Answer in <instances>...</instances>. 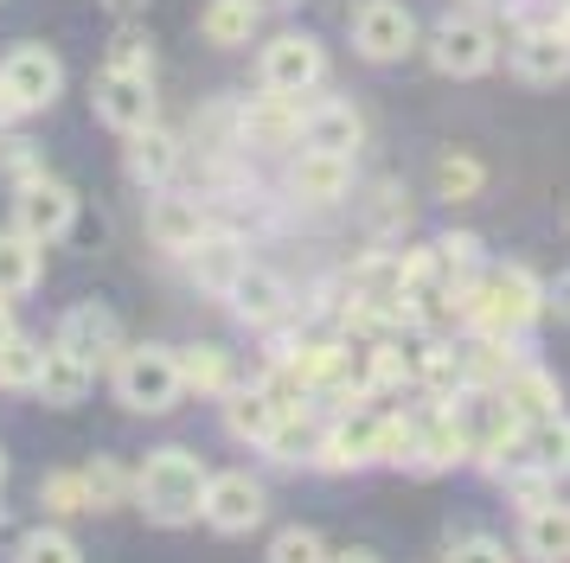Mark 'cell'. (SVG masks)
Masks as SVG:
<instances>
[{"label":"cell","mask_w":570,"mask_h":563,"mask_svg":"<svg viewBox=\"0 0 570 563\" xmlns=\"http://www.w3.org/2000/svg\"><path fill=\"white\" fill-rule=\"evenodd\" d=\"M436 199H474V192H481V186H488V167H481V160H474V154H462V148H449V154H436Z\"/></svg>","instance_id":"f546056e"},{"label":"cell","mask_w":570,"mask_h":563,"mask_svg":"<svg viewBox=\"0 0 570 563\" xmlns=\"http://www.w3.org/2000/svg\"><path fill=\"white\" fill-rule=\"evenodd\" d=\"M346 32H353V51L365 65H397V58H411L423 46V26H416V13L404 0H360Z\"/></svg>","instance_id":"8992f818"},{"label":"cell","mask_w":570,"mask_h":563,"mask_svg":"<svg viewBox=\"0 0 570 563\" xmlns=\"http://www.w3.org/2000/svg\"><path fill=\"white\" fill-rule=\"evenodd\" d=\"M257 77H263V90H276V97H308V90L327 83V46L314 32H276L257 51Z\"/></svg>","instance_id":"52a82bcc"},{"label":"cell","mask_w":570,"mask_h":563,"mask_svg":"<svg viewBox=\"0 0 570 563\" xmlns=\"http://www.w3.org/2000/svg\"><path fill=\"white\" fill-rule=\"evenodd\" d=\"M90 102H97V122H109L116 135H135V128H155V77L148 71H122V65H104L90 77Z\"/></svg>","instance_id":"30bf717a"},{"label":"cell","mask_w":570,"mask_h":563,"mask_svg":"<svg viewBox=\"0 0 570 563\" xmlns=\"http://www.w3.org/2000/svg\"><path fill=\"white\" fill-rule=\"evenodd\" d=\"M129 148H122V167H129L135 186H148V192H160V186H174V174H180V135H167V128H135V135H122Z\"/></svg>","instance_id":"44dd1931"},{"label":"cell","mask_w":570,"mask_h":563,"mask_svg":"<svg viewBox=\"0 0 570 563\" xmlns=\"http://www.w3.org/2000/svg\"><path fill=\"white\" fill-rule=\"evenodd\" d=\"M39 174H46V160H39V148H32V141H20V135H13V141L0 135V179H7L13 192H20V186H32Z\"/></svg>","instance_id":"d590c367"},{"label":"cell","mask_w":570,"mask_h":563,"mask_svg":"<svg viewBox=\"0 0 570 563\" xmlns=\"http://www.w3.org/2000/svg\"><path fill=\"white\" fill-rule=\"evenodd\" d=\"M544 314L570 327V269H558V282H544Z\"/></svg>","instance_id":"f35d334b"},{"label":"cell","mask_w":570,"mask_h":563,"mask_svg":"<svg viewBox=\"0 0 570 563\" xmlns=\"http://www.w3.org/2000/svg\"><path fill=\"white\" fill-rule=\"evenodd\" d=\"M13 563H83V551H78V537H71V532H58V525H39V532L20 537Z\"/></svg>","instance_id":"d6a6232c"},{"label":"cell","mask_w":570,"mask_h":563,"mask_svg":"<svg viewBox=\"0 0 570 563\" xmlns=\"http://www.w3.org/2000/svg\"><path fill=\"white\" fill-rule=\"evenodd\" d=\"M104 65H122V71H148V77H155V39H148L135 20H122V32L109 39V58H104Z\"/></svg>","instance_id":"e575fe53"},{"label":"cell","mask_w":570,"mask_h":563,"mask_svg":"<svg viewBox=\"0 0 570 563\" xmlns=\"http://www.w3.org/2000/svg\"><path fill=\"white\" fill-rule=\"evenodd\" d=\"M13 333H20V327H13V314H7V302H0V346H7Z\"/></svg>","instance_id":"b9f144b4"},{"label":"cell","mask_w":570,"mask_h":563,"mask_svg":"<svg viewBox=\"0 0 570 563\" xmlns=\"http://www.w3.org/2000/svg\"><path fill=\"white\" fill-rule=\"evenodd\" d=\"M564 225H570V218H564Z\"/></svg>","instance_id":"7dc6e473"},{"label":"cell","mask_w":570,"mask_h":563,"mask_svg":"<svg viewBox=\"0 0 570 563\" xmlns=\"http://www.w3.org/2000/svg\"><path fill=\"white\" fill-rule=\"evenodd\" d=\"M206 461L180 448V442H167L155 455L135 467V506L148 525H167V532H180V525H199L206 518Z\"/></svg>","instance_id":"6da1fadb"},{"label":"cell","mask_w":570,"mask_h":563,"mask_svg":"<svg viewBox=\"0 0 570 563\" xmlns=\"http://www.w3.org/2000/svg\"><path fill=\"white\" fill-rule=\"evenodd\" d=\"M302 148L353 154V160H360V148H365V116L353 109V102H340V97L308 102V109H302Z\"/></svg>","instance_id":"d6986e66"},{"label":"cell","mask_w":570,"mask_h":563,"mask_svg":"<svg viewBox=\"0 0 570 563\" xmlns=\"http://www.w3.org/2000/svg\"><path fill=\"white\" fill-rule=\"evenodd\" d=\"M257 26H263L257 0H206V7H199V32H206V46H218V51L250 46Z\"/></svg>","instance_id":"484cf974"},{"label":"cell","mask_w":570,"mask_h":563,"mask_svg":"<svg viewBox=\"0 0 570 563\" xmlns=\"http://www.w3.org/2000/svg\"><path fill=\"white\" fill-rule=\"evenodd\" d=\"M263 13H276V7H295V0H257Z\"/></svg>","instance_id":"ee69618b"},{"label":"cell","mask_w":570,"mask_h":563,"mask_svg":"<svg viewBox=\"0 0 570 563\" xmlns=\"http://www.w3.org/2000/svg\"><path fill=\"white\" fill-rule=\"evenodd\" d=\"M308 467H321V474H365V467H385V409L346 404L334 423L321 429Z\"/></svg>","instance_id":"5b68a950"},{"label":"cell","mask_w":570,"mask_h":563,"mask_svg":"<svg viewBox=\"0 0 570 563\" xmlns=\"http://www.w3.org/2000/svg\"><path fill=\"white\" fill-rule=\"evenodd\" d=\"M186 397L180 346H129L116 358V404L135 416H167Z\"/></svg>","instance_id":"3957f363"},{"label":"cell","mask_w":570,"mask_h":563,"mask_svg":"<svg viewBox=\"0 0 570 563\" xmlns=\"http://www.w3.org/2000/svg\"><path fill=\"white\" fill-rule=\"evenodd\" d=\"M39 365H46V346L27 339V333H13L0 346V391H32L39 384Z\"/></svg>","instance_id":"1f68e13d"},{"label":"cell","mask_w":570,"mask_h":563,"mask_svg":"<svg viewBox=\"0 0 570 563\" xmlns=\"http://www.w3.org/2000/svg\"><path fill=\"white\" fill-rule=\"evenodd\" d=\"M180 378H186V391H199V397H225L232 391V353L225 346H180Z\"/></svg>","instance_id":"83f0119b"},{"label":"cell","mask_w":570,"mask_h":563,"mask_svg":"<svg viewBox=\"0 0 570 563\" xmlns=\"http://www.w3.org/2000/svg\"><path fill=\"white\" fill-rule=\"evenodd\" d=\"M180 263H186V276L199 282L206 295H218V302H225V295H232V282L250 269V244H244L237 230H218V225H212V237H206L193 256H180Z\"/></svg>","instance_id":"ffe728a7"},{"label":"cell","mask_w":570,"mask_h":563,"mask_svg":"<svg viewBox=\"0 0 570 563\" xmlns=\"http://www.w3.org/2000/svg\"><path fill=\"white\" fill-rule=\"evenodd\" d=\"M327 563H379V551H365V544H346V551H334Z\"/></svg>","instance_id":"60d3db41"},{"label":"cell","mask_w":570,"mask_h":563,"mask_svg":"<svg viewBox=\"0 0 570 563\" xmlns=\"http://www.w3.org/2000/svg\"><path fill=\"white\" fill-rule=\"evenodd\" d=\"M212 237V211L199 192H174V186H160L155 199H148V244L167 256H193L199 244Z\"/></svg>","instance_id":"8fae6325"},{"label":"cell","mask_w":570,"mask_h":563,"mask_svg":"<svg viewBox=\"0 0 570 563\" xmlns=\"http://www.w3.org/2000/svg\"><path fill=\"white\" fill-rule=\"evenodd\" d=\"M288 302H295V295H288V282L276 276V269H263V263H250V269L232 282V295H225V307H232V314H237L250 333L283 327V320H288Z\"/></svg>","instance_id":"ac0fdd59"},{"label":"cell","mask_w":570,"mask_h":563,"mask_svg":"<svg viewBox=\"0 0 570 563\" xmlns=\"http://www.w3.org/2000/svg\"><path fill=\"white\" fill-rule=\"evenodd\" d=\"M288 199L314 205V211H334L353 199V154H321V148H295L288 160Z\"/></svg>","instance_id":"5bb4252c"},{"label":"cell","mask_w":570,"mask_h":563,"mask_svg":"<svg viewBox=\"0 0 570 563\" xmlns=\"http://www.w3.org/2000/svg\"><path fill=\"white\" fill-rule=\"evenodd\" d=\"M442 563H519V544H513V551H507V537L468 532V537H455V544L442 551Z\"/></svg>","instance_id":"8d00e7d4"},{"label":"cell","mask_w":570,"mask_h":563,"mask_svg":"<svg viewBox=\"0 0 570 563\" xmlns=\"http://www.w3.org/2000/svg\"><path fill=\"white\" fill-rule=\"evenodd\" d=\"M0 525H7V506H0Z\"/></svg>","instance_id":"bcb514c9"},{"label":"cell","mask_w":570,"mask_h":563,"mask_svg":"<svg viewBox=\"0 0 570 563\" xmlns=\"http://www.w3.org/2000/svg\"><path fill=\"white\" fill-rule=\"evenodd\" d=\"M0 486H7V448H0Z\"/></svg>","instance_id":"f6af8a7d"},{"label":"cell","mask_w":570,"mask_h":563,"mask_svg":"<svg viewBox=\"0 0 570 563\" xmlns=\"http://www.w3.org/2000/svg\"><path fill=\"white\" fill-rule=\"evenodd\" d=\"M104 7L116 20H141V13H148V0H104Z\"/></svg>","instance_id":"ab89813d"},{"label":"cell","mask_w":570,"mask_h":563,"mask_svg":"<svg viewBox=\"0 0 570 563\" xmlns=\"http://www.w3.org/2000/svg\"><path fill=\"white\" fill-rule=\"evenodd\" d=\"M327 537L314 532V525H283V532L269 537V563H327Z\"/></svg>","instance_id":"836d02e7"},{"label":"cell","mask_w":570,"mask_h":563,"mask_svg":"<svg viewBox=\"0 0 570 563\" xmlns=\"http://www.w3.org/2000/svg\"><path fill=\"white\" fill-rule=\"evenodd\" d=\"M39 506L52 512V518H78V512H90V486H83V467H52V474L39 481Z\"/></svg>","instance_id":"4dcf8cb0"},{"label":"cell","mask_w":570,"mask_h":563,"mask_svg":"<svg viewBox=\"0 0 570 563\" xmlns=\"http://www.w3.org/2000/svg\"><path fill=\"white\" fill-rule=\"evenodd\" d=\"M519 557L570 563V506L564 500H539V506L519 512Z\"/></svg>","instance_id":"7402d4cb"},{"label":"cell","mask_w":570,"mask_h":563,"mask_svg":"<svg viewBox=\"0 0 570 563\" xmlns=\"http://www.w3.org/2000/svg\"><path fill=\"white\" fill-rule=\"evenodd\" d=\"M365 225L379 230V237H385V230H404V225H411V205H404V192H397V186H372Z\"/></svg>","instance_id":"74e56055"},{"label":"cell","mask_w":570,"mask_h":563,"mask_svg":"<svg viewBox=\"0 0 570 563\" xmlns=\"http://www.w3.org/2000/svg\"><path fill=\"white\" fill-rule=\"evenodd\" d=\"M13 116H20V109L7 102V90H0V135H7V122H13Z\"/></svg>","instance_id":"7bdbcfd3"},{"label":"cell","mask_w":570,"mask_h":563,"mask_svg":"<svg viewBox=\"0 0 570 563\" xmlns=\"http://www.w3.org/2000/svg\"><path fill=\"white\" fill-rule=\"evenodd\" d=\"M423 58H430L436 77L468 83V77H488L493 65H500V32H493L481 13H442V20L430 26V39H423Z\"/></svg>","instance_id":"277c9868"},{"label":"cell","mask_w":570,"mask_h":563,"mask_svg":"<svg viewBox=\"0 0 570 563\" xmlns=\"http://www.w3.org/2000/svg\"><path fill=\"white\" fill-rule=\"evenodd\" d=\"M58 346H71V353L83 358V365H116V358L129 353V339H122V320L109 314L104 302H78L65 307V320H58Z\"/></svg>","instance_id":"2e32d148"},{"label":"cell","mask_w":570,"mask_h":563,"mask_svg":"<svg viewBox=\"0 0 570 563\" xmlns=\"http://www.w3.org/2000/svg\"><path fill=\"white\" fill-rule=\"evenodd\" d=\"M83 486H90V512H116V506H129L135 500V474L116 455L83 461Z\"/></svg>","instance_id":"f1b7e54d"},{"label":"cell","mask_w":570,"mask_h":563,"mask_svg":"<svg viewBox=\"0 0 570 563\" xmlns=\"http://www.w3.org/2000/svg\"><path fill=\"white\" fill-rule=\"evenodd\" d=\"M507 65H513V77L532 83V90L564 83L570 77V20L564 13H558V20H525L513 32V46H507Z\"/></svg>","instance_id":"9c48e42d"},{"label":"cell","mask_w":570,"mask_h":563,"mask_svg":"<svg viewBox=\"0 0 570 563\" xmlns=\"http://www.w3.org/2000/svg\"><path fill=\"white\" fill-rule=\"evenodd\" d=\"M218 409H225V435L232 442H244V448H263L269 435H276V423H283V397L269 391V384H232L225 397H218Z\"/></svg>","instance_id":"e0dca14e"},{"label":"cell","mask_w":570,"mask_h":563,"mask_svg":"<svg viewBox=\"0 0 570 563\" xmlns=\"http://www.w3.org/2000/svg\"><path fill=\"white\" fill-rule=\"evenodd\" d=\"M46 276V244L27 237V230H0V302H27Z\"/></svg>","instance_id":"d4e9b609"},{"label":"cell","mask_w":570,"mask_h":563,"mask_svg":"<svg viewBox=\"0 0 570 563\" xmlns=\"http://www.w3.org/2000/svg\"><path fill=\"white\" fill-rule=\"evenodd\" d=\"M263 518H269V493H263L257 474H244V467L212 474V486H206V525L212 532L244 537V532H257Z\"/></svg>","instance_id":"7c38bea8"},{"label":"cell","mask_w":570,"mask_h":563,"mask_svg":"<svg viewBox=\"0 0 570 563\" xmlns=\"http://www.w3.org/2000/svg\"><path fill=\"white\" fill-rule=\"evenodd\" d=\"M237 148H257V154H288L302 148V97H263L237 102Z\"/></svg>","instance_id":"4fadbf2b"},{"label":"cell","mask_w":570,"mask_h":563,"mask_svg":"<svg viewBox=\"0 0 570 563\" xmlns=\"http://www.w3.org/2000/svg\"><path fill=\"white\" fill-rule=\"evenodd\" d=\"M500 397H507V409H513L519 423H539V416H558V409H564V384L551 378L544 365L519 358L513 372L500 378Z\"/></svg>","instance_id":"cb8c5ba5"},{"label":"cell","mask_w":570,"mask_h":563,"mask_svg":"<svg viewBox=\"0 0 570 563\" xmlns=\"http://www.w3.org/2000/svg\"><path fill=\"white\" fill-rule=\"evenodd\" d=\"M0 90L20 116H39L65 97V58L52 46H13L0 58Z\"/></svg>","instance_id":"ba28073f"},{"label":"cell","mask_w":570,"mask_h":563,"mask_svg":"<svg viewBox=\"0 0 570 563\" xmlns=\"http://www.w3.org/2000/svg\"><path fill=\"white\" fill-rule=\"evenodd\" d=\"M539 314H544V282L525 263H488L468 282V333H493V339L519 346Z\"/></svg>","instance_id":"7a4b0ae2"},{"label":"cell","mask_w":570,"mask_h":563,"mask_svg":"<svg viewBox=\"0 0 570 563\" xmlns=\"http://www.w3.org/2000/svg\"><path fill=\"white\" fill-rule=\"evenodd\" d=\"M13 225L27 230V237H39V244H58V237H71V225H78V192L65 179L39 174L32 186L13 192Z\"/></svg>","instance_id":"9a60e30c"},{"label":"cell","mask_w":570,"mask_h":563,"mask_svg":"<svg viewBox=\"0 0 570 563\" xmlns=\"http://www.w3.org/2000/svg\"><path fill=\"white\" fill-rule=\"evenodd\" d=\"M314 442H321L314 404H295V409H283V423H276V435L263 442V455L276 461V467H308V461H314Z\"/></svg>","instance_id":"4316f807"},{"label":"cell","mask_w":570,"mask_h":563,"mask_svg":"<svg viewBox=\"0 0 570 563\" xmlns=\"http://www.w3.org/2000/svg\"><path fill=\"white\" fill-rule=\"evenodd\" d=\"M90 384H97V365H83L71 346L52 339V346H46V365H39V384H32L39 404L46 409H78L83 397H90Z\"/></svg>","instance_id":"603a6c76"}]
</instances>
